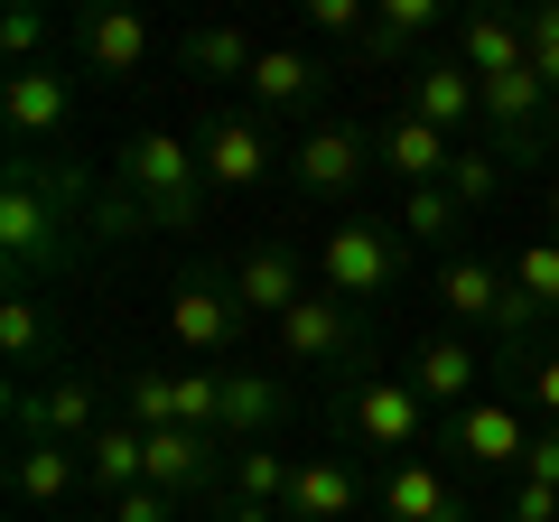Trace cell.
<instances>
[{
    "label": "cell",
    "instance_id": "obj_1",
    "mask_svg": "<svg viewBox=\"0 0 559 522\" xmlns=\"http://www.w3.org/2000/svg\"><path fill=\"white\" fill-rule=\"evenodd\" d=\"M75 215H84L75 178L66 168H38L20 150L10 159V187H0V261H10V289H28L47 261L75 252Z\"/></svg>",
    "mask_w": 559,
    "mask_h": 522
},
{
    "label": "cell",
    "instance_id": "obj_2",
    "mask_svg": "<svg viewBox=\"0 0 559 522\" xmlns=\"http://www.w3.org/2000/svg\"><path fill=\"white\" fill-rule=\"evenodd\" d=\"M121 205H131L140 224H159V234H187V224L205 215V159H197V141H178V131H140V141L121 150Z\"/></svg>",
    "mask_w": 559,
    "mask_h": 522
},
{
    "label": "cell",
    "instance_id": "obj_3",
    "mask_svg": "<svg viewBox=\"0 0 559 522\" xmlns=\"http://www.w3.org/2000/svg\"><path fill=\"white\" fill-rule=\"evenodd\" d=\"M429 299H439L448 318L485 327L495 345H522V336H532V318H540V308H532V299L513 289V271H495V261H466V252H457V261H439V281H429Z\"/></svg>",
    "mask_w": 559,
    "mask_h": 522
},
{
    "label": "cell",
    "instance_id": "obj_4",
    "mask_svg": "<svg viewBox=\"0 0 559 522\" xmlns=\"http://www.w3.org/2000/svg\"><path fill=\"white\" fill-rule=\"evenodd\" d=\"M318 271H326V289H336V299H382V289L401 281V234H392V224H373V215L326 224Z\"/></svg>",
    "mask_w": 559,
    "mask_h": 522
},
{
    "label": "cell",
    "instance_id": "obj_5",
    "mask_svg": "<svg viewBox=\"0 0 559 522\" xmlns=\"http://www.w3.org/2000/svg\"><path fill=\"white\" fill-rule=\"evenodd\" d=\"M345 429H355V448H382L401 466V448H419V429H429V402L411 392V373H364L345 392Z\"/></svg>",
    "mask_w": 559,
    "mask_h": 522
},
{
    "label": "cell",
    "instance_id": "obj_6",
    "mask_svg": "<svg viewBox=\"0 0 559 522\" xmlns=\"http://www.w3.org/2000/svg\"><path fill=\"white\" fill-rule=\"evenodd\" d=\"M355 345H364L355 299H336V289H308V299L280 318V364H345Z\"/></svg>",
    "mask_w": 559,
    "mask_h": 522
},
{
    "label": "cell",
    "instance_id": "obj_7",
    "mask_svg": "<svg viewBox=\"0 0 559 522\" xmlns=\"http://www.w3.org/2000/svg\"><path fill=\"white\" fill-rule=\"evenodd\" d=\"M197 159H205V187L242 197V187L271 178V131H261L252 112H215V121L197 131Z\"/></svg>",
    "mask_w": 559,
    "mask_h": 522
},
{
    "label": "cell",
    "instance_id": "obj_8",
    "mask_svg": "<svg viewBox=\"0 0 559 522\" xmlns=\"http://www.w3.org/2000/svg\"><path fill=\"white\" fill-rule=\"evenodd\" d=\"M0 121H10V141H57L66 121H75V84L57 75V57L0 75Z\"/></svg>",
    "mask_w": 559,
    "mask_h": 522
},
{
    "label": "cell",
    "instance_id": "obj_9",
    "mask_svg": "<svg viewBox=\"0 0 559 522\" xmlns=\"http://www.w3.org/2000/svg\"><path fill=\"white\" fill-rule=\"evenodd\" d=\"M224 281H234L242 318H271V327L308 299V271H299V252H289V242H252V252H242L234 271H224Z\"/></svg>",
    "mask_w": 559,
    "mask_h": 522
},
{
    "label": "cell",
    "instance_id": "obj_10",
    "mask_svg": "<svg viewBox=\"0 0 559 522\" xmlns=\"http://www.w3.org/2000/svg\"><path fill=\"white\" fill-rule=\"evenodd\" d=\"M168 336H178L187 355H224V345L242 336L234 281H178V289H168Z\"/></svg>",
    "mask_w": 559,
    "mask_h": 522
},
{
    "label": "cell",
    "instance_id": "obj_11",
    "mask_svg": "<svg viewBox=\"0 0 559 522\" xmlns=\"http://www.w3.org/2000/svg\"><path fill=\"white\" fill-rule=\"evenodd\" d=\"M150 485H159V495H215L224 485V448H215V429H150Z\"/></svg>",
    "mask_w": 559,
    "mask_h": 522
},
{
    "label": "cell",
    "instance_id": "obj_12",
    "mask_svg": "<svg viewBox=\"0 0 559 522\" xmlns=\"http://www.w3.org/2000/svg\"><path fill=\"white\" fill-rule=\"evenodd\" d=\"M448 448H457L466 466H513V476H522V458H532V420H522L513 402H466L457 420H448Z\"/></svg>",
    "mask_w": 559,
    "mask_h": 522
},
{
    "label": "cell",
    "instance_id": "obj_13",
    "mask_svg": "<svg viewBox=\"0 0 559 522\" xmlns=\"http://www.w3.org/2000/svg\"><path fill=\"white\" fill-rule=\"evenodd\" d=\"M401 112H411V121H429V131H448V141H457L466 121H485V84L466 75L457 57H429V66L411 75V103H401Z\"/></svg>",
    "mask_w": 559,
    "mask_h": 522
},
{
    "label": "cell",
    "instance_id": "obj_14",
    "mask_svg": "<svg viewBox=\"0 0 559 522\" xmlns=\"http://www.w3.org/2000/svg\"><path fill=\"white\" fill-rule=\"evenodd\" d=\"M20 429H28V439H57V448H84V439L103 429L94 382H84V373H57L47 392H20Z\"/></svg>",
    "mask_w": 559,
    "mask_h": 522
},
{
    "label": "cell",
    "instance_id": "obj_15",
    "mask_svg": "<svg viewBox=\"0 0 559 522\" xmlns=\"http://www.w3.org/2000/svg\"><path fill=\"white\" fill-rule=\"evenodd\" d=\"M373 159L392 168L401 187H448V168H457V141H448V131H429V121H411V112H392V131L373 141Z\"/></svg>",
    "mask_w": 559,
    "mask_h": 522
},
{
    "label": "cell",
    "instance_id": "obj_16",
    "mask_svg": "<svg viewBox=\"0 0 559 522\" xmlns=\"http://www.w3.org/2000/svg\"><path fill=\"white\" fill-rule=\"evenodd\" d=\"M457 66H466L476 84L532 75V28H522V20H495V10H476V20H457Z\"/></svg>",
    "mask_w": 559,
    "mask_h": 522
},
{
    "label": "cell",
    "instance_id": "obj_17",
    "mask_svg": "<svg viewBox=\"0 0 559 522\" xmlns=\"http://www.w3.org/2000/svg\"><path fill=\"white\" fill-rule=\"evenodd\" d=\"M364 168H373V141L345 131V121H326V131H308V141H299V187H318V197L364 187Z\"/></svg>",
    "mask_w": 559,
    "mask_h": 522
},
{
    "label": "cell",
    "instance_id": "obj_18",
    "mask_svg": "<svg viewBox=\"0 0 559 522\" xmlns=\"http://www.w3.org/2000/svg\"><path fill=\"white\" fill-rule=\"evenodd\" d=\"M411 392L429 411L457 420V411L476 402V345H466V336H429V345H419V364H411Z\"/></svg>",
    "mask_w": 559,
    "mask_h": 522
},
{
    "label": "cell",
    "instance_id": "obj_19",
    "mask_svg": "<svg viewBox=\"0 0 559 522\" xmlns=\"http://www.w3.org/2000/svg\"><path fill=\"white\" fill-rule=\"evenodd\" d=\"M10 485H20V503H28V513H57V503L84 485V448L20 439V458H10Z\"/></svg>",
    "mask_w": 559,
    "mask_h": 522
},
{
    "label": "cell",
    "instance_id": "obj_20",
    "mask_svg": "<svg viewBox=\"0 0 559 522\" xmlns=\"http://www.w3.org/2000/svg\"><path fill=\"white\" fill-rule=\"evenodd\" d=\"M289 420V382L280 373H224V448H252Z\"/></svg>",
    "mask_w": 559,
    "mask_h": 522
},
{
    "label": "cell",
    "instance_id": "obj_21",
    "mask_svg": "<svg viewBox=\"0 0 559 522\" xmlns=\"http://www.w3.org/2000/svg\"><path fill=\"white\" fill-rule=\"evenodd\" d=\"M382 513H392V522H466V495L439 476V466L401 458L392 476H382Z\"/></svg>",
    "mask_w": 559,
    "mask_h": 522
},
{
    "label": "cell",
    "instance_id": "obj_22",
    "mask_svg": "<svg viewBox=\"0 0 559 522\" xmlns=\"http://www.w3.org/2000/svg\"><path fill=\"white\" fill-rule=\"evenodd\" d=\"M540 112H550V84H540V75H495V84H485V131L503 141V159L540 141Z\"/></svg>",
    "mask_w": 559,
    "mask_h": 522
},
{
    "label": "cell",
    "instance_id": "obj_23",
    "mask_svg": "<svg viewBox=\"0 0 559 522\" xmlns=\"http://www.w3.org/2000/svg\"><path fill=\"white\" fill-rule=\"evenodd\" d=\"M84 476H94L103 495H131V485H150V429L103 420L94 439H84Z\"/></svg>",
    "mask_w": 559,
    "mask_h": 522
},
{
    "label": "cell",
    "instance_id": "obj_24",
    "mask_svg": "<svg viewBox=\"0 0 559 522\" xmlns=\"http://www.w3.org/2000/svg\"><path fill=\"white\" fill-rule=\"evenodd\" d=\"M355 503H364V485L345 458H299V476H289V513L299 522H345Z\"/></svg>",
    "mask_w": 559,
    "mask_h": 522
},
{
    "label": "cell",
    "instance_id": "obj_25",
    "mask_svg": "<svg viewBox=\"0 0 559 522\" xmlns=\"http://www.w3.org/2000/svg\"><path fill=\"white\" fill-rule=\"evenodd\" d=\"M75 47L94 75H140V57H150V28L131 20V10H94V20H75Z\"/></svg>",
    "mask_w": 559,
    "mask_h": 522
},
{
    "label": "cell",
    "instance_id": "obj_26",
    "mask_svg": "<svg viewBox=\"0 0 559 522\" xmlns=\"http://www.w3.org/2000/svg\"><path fill=\"white\" fill-rule=\"evenodd\" d=\"M289 476H299V458H280V439H252L224 458V495L234 503H280L289 513Z\"/></svg>",
    "mask_w": 559,
    "mask_h": 522
},
{
    "label": "cell",
    "instance_id": "obj_27",
    "mask_svg": "<svg viewBox=\"0 0 559 522\" xmlns=\"http://www.w3.org/2000/svg\"><path fill=\"white\" fill-rule=\"evenodd\" d=\"M308 94H318V57H308V47H261V66H252L261 112H299Z\"/></svg>",
    "mask_w": 559,
    "mask_h": 522
},
{
    "label": "cell",
    "instance_id": "obj_28",
    "mask_svg": "<svg viewBox=\"0 0 559 522\" xmlns=\"http://www.w3.org/2000/svg\"><path fill=\"white\" fill-rule=\"evenodd\" d=\"M187 66H197L205 84H252L261 47L242 38V28H197V38H187Z\"/></svg>",
    "mask_w": 559,
    "mask_h": 522
},
{
    "label": "cell",
    "instance_id": "obj_29",
    "mask_svg": "<svg viewBox=\"0 0 559 522\" xmlns=\"http://www.w3.org/2000/svg\"><path fill=\"white\" fill-rule=\"evenodd\" d=\"M401 234H411V242H448V234H457V224H466V205L457 197H448V187H401Z\"/></svg>",
    "mask_w": 559,
    "mask_h": 522
},
{
    "label": "cell",
    "instance_id": "obj_30",
    "mask_svg": "<svg viewBox=\"0 0 559 522\" xmlns=\"http://www.w3.org/2000/svg\"><path fill=\"white\" fill-rule=\"evenodd\" d=\"M0 355H10V364H38V355H47V308L28 299V289L0 299Z\"/></svg>",
    "mask_w": 559,
    "mask_h": 522
},
{
    "label": "cell",
    "instance_id": "obj_31",
    "mask_svg": "<svg viewBox=\"0 0 559 522\" xmlns=\"http://www.w3.org/2000/svg\"><path fill=\"white\" fill-rule=\"evenodd\" d=\"M513 289H522V299L540 308V318H559V242H550V234H540V242H522V252H513Z\"/></svg>",
    "mask_w": 559,
    "mask_h": 522
},
{
    "label": "cell",
    "instance_id": "obj_32",
    "mask_svg": "<svg viewBox=\"0 0 559 522\" xmlns=\"http://www.w3.org/2000/svg\"><path fill=\"white\" fill-rule=\"evenodd\" d=\"M373 20H382V28H392V38L411 47V57H419V47H429V38L448 28V0H382Z\"/></svg>",
    "mask_w": 559,
    "mask_h": 522
},
{
    "label": "cell",
    "instance_id": "obj_33",
    "mask_svg": "<svg viewBox=\"0 0 559 522\" xmlns=\"http://www.w3.org/2000/svg\"><path fill=\"white\" fill-rule=\"evenodd\" d=\"M131 429H178V373H131Z\"/></svg>",
    "mask_w": 559,
    "mask_h": 522
},
{
    "label": "cell",
    "instance_id": "obj_34",
    "mask_svg": "<svg viewBox=\"0 0 559 522\" xmlns=\"http://www.w3.org/2000/svg\"><path fill=\"white\" fill-rule=\"evenodd\" d=\"M495 187H503V159H495V150H457V168H448V197H457L466 215H476V205L495 197Z\"/></svg>",
    "mask_w": 559,
    "mask_h": 522
},
{
    "label": "cell",
    "instance_id": "obj_35",
    "mask_svg": "<svg viewBox=\"0 0 559 522\" xmlns=\"http://www.w3.org/2000/svg\"><path fill=\"white\" fill-rule=\"evenodd\" d=\"M178 420L224 439V373H178Z\"/></svg>",
    "mask_w": 559,
    "mask_h": 522
},
{
    "label": "cell",
    "instance_id": "obj_36",
    "mask_svg": "<svg viewBox=\"0 0 559 522\" xmlns=\"http://www.w3.org/2000/svg\"><path fill=\"white\" fill-rule=\"evenodd\" d=\"M0 57H10V75L20 66H47V10H10L0 20Z\"/></svg>",
    "mask_w": 559,
    "mask_h": 522
},
{
    "label": "cell",
    "instance_id": "obj_37",
    "mask_svg": "<svg viewBox=\"0 0 559 522\" xmlns=\"http://www.w3.org/2000/svg\"><path fill=\"white\" fill-rule=\"evenodd\" d=\"M308 28H318V38H345V47H364L373 10H364V0H308Z\"/></svg>",
    "mask_w": 559,
    "mask_h": 522
},
{
    "label": "cell",
    "instance_id": "obj_38",
    "mask_svg": "<svg viewBox=\"0 0 559 522\" xmlns=\"http://www.w3.org/2000/svg\"><path fill=\"white\" fill-rule=\"evenodd\" d=\"M522 28H532V75L559 94V0H540V10H532Z\"/></svg>",
    "mask_w": 559,
    "mask_h": 522
},
{
    "label": "cell",
    "instance_id": "obj_39",
    "mask_svg": "<svg viewBox=\"0 0 559 522\" xmlns=\"http://www.w3.org/2000/svg\"><path fill=\"white\" fill-rule=\"evenodd\" d=\"M112 522H178V495H159V485H131V495H112Z\"/></svg>",
    "mask_w": 559,
    "mask_h": 522
},
{
    "label": "cell",
    "instance_id": "obj_40",
    "mask_svg": "<svg viewBox=\"0 0 559 522\" xmlns=\"http://www.w3.org/2000/svg\"><path fill=\"white\" fill-rule=\"evenodd\" d=\"M513 522H559V485H540V476H513Z\"/></svg>",
    "mask_w": 559,
    "mask_h": 522
},
{
    "label": "cell",
    "instance_id": "obj_41",
    "mask_svg": "<svg viewBox=\"0 0 559 522\" xmlns=\"http://www.w3.org/2000/svg\"><path fill=\"white\" fill-rule=\"evenodd\" d=\"M522 476L559 485V420H540V429H532V458H522Z\"/></svg>",
    "mask_w": 559,
    "mask_h": 522
},
{
    "label": "cell",
    "instance_id": "obj_42",
    "mask_svg": "<svg viewBox=\"0 0 559 522\" xmlns=\"http://www.w3.org/2000/svg\"><path fill=\"white\" fill-rule=\"evenodd\" d=\"M532 411H540V420H559V355L532 364Z\"/></svg>",
    "mask_w": 559,
    "mask_h": 522
},
{
    "label": "cell",
    "instance_id": "obj_43",
    "mask_svg": "<svg viewBox=\"0 0 559 522\" xmlns=\"http://www.w3.org/2000/svg\"><path fill=\"white\" fill-rule=\"evenodd\" d=\"M205 522H289V513H280V503H234V495H224Z\"/></svg>",
    "mask_w": 559,
    "mask_h": 522
},
{
    "label": "cell",
    "instance_id": "obj_44",
    "mask_svg": "<svg viewBox=\"0 0 559 522\" xmlns=\"http://www.w3.org/2000/svg\"><path fill=\"white\" fill-rule=\"evenodd\" d=\"M550 215H559V187H550Z\"/></svg>",
    "mask_w": 559,
    "mask_h": 522
},
{
    "label": "cell",
    "instance_id": "obj_45",
    "mask_svg": "<svg viewBox=\"0 0 559 522\" xmlns=\"http://www.w3.org/2000/svg\"><path fill=\"white\" fill-rule=\"evenodd\" d=\"M289 522H299V513H289Z\"/></svg>",
    "mask_w": 559,
    "mask_h": 522
}]
</instances>
